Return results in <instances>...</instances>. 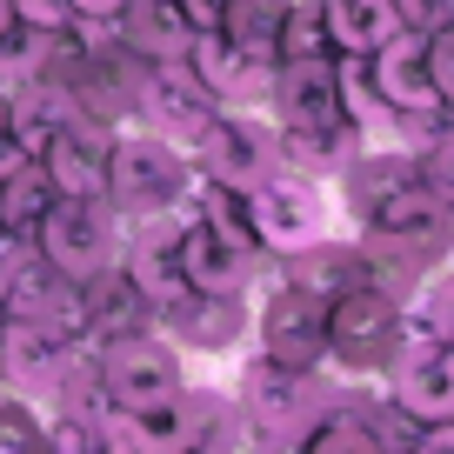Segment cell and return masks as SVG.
Masks as SVG:
<instances>
[{"label": "cell", "instance_id": "ba28073f", "mask_svg": "<svg viewBox=\"0 0 454 454\" xmlns=\"http://www.w3.org/2000/svg\"><path fill=\"white\" fill-rule=\"evenodd\" d=\"M100 381H107L114 408H141V401H160V395H181V355H174L160 334H114L107 361H100Z\"/></svg>", "mask_w": 454, "mask_h": 454}, {"label": "cell", "instance_id": "9c48e42d", "mask_svg": "<svg viewBox=\"0 0 454 454\" xmlns=\"http://www.w3.org/2000/svg\"><path fill=\"white\" fill-rule=\"evenodd\" d=\"M181 60H187V74H194L221 107H254V100H268L274 67H281V60H261V54H247V47H234L221 27L194 34V41L181 47Z\"/></svg>", "mask_w": 454, "mask_h": 454}, {"label": "cell", "instance_id": "d6986e66", "mask_svg": "<svg viewBox=\"0 0 454 454\" xmlns=\"http://www.w3.org/2000/svg\"><path fill=\"white\" fill-rule=\"evenodd\" d=\"M427 74H434V94H441V107H454V27L427 34Z\"/></svg>", "mask_w": 454, "mask_h": 454}, {"label": "cell", "instance_id": "44dd1931", "mask_svg": "<svg viewBox=\"0 0 454 454\" xmlns=\"http://www.w3.org/2000/svg\"><path fill=\"white\" fill-rule=\"evenodd\" d=\"M20 160H34V154H27V141H20V128L7 121V100H0V181H7Z\"/></svg>", "mask_w": 454, "mask_h": 454}, {"label": "cell", "instance_id": "484cf974", "mask_svg": "<svg viewBox=\"0 0 454 454\" xmlns=\"http://www.w3.org/2000/svg\"><path fill=\"white\" fill-rule=\"evenodd\" d=\"M7 20H14V7H7V0H0V27H7Z\"/></svg>", "mask_w": 454, "mask_h": 454}, {"label": "cell", "instance_id": "3957f363", "mask_svg": "<svg viewBox=\"0 0 454 454\" xmlns=\"http://www.w3.org/2000/svg\"><path fill=\"white\" fill-rule=\"evenodd\" d=\"M247 227H254V247H268V254H301V247H314L327 234V200L321 187L308 181V174H261L254 187H247Z\"/></svg>", "mask_w": 454, "mask_h": 454}, {"label": "cell", "instance_id": "8fae6325", "mask_svg": "<svg viewBox=\"0 0 454 454\" xmlns=\"http://www.w3.org/2000/svg\"><path fill=\"white\" fill-rule=\"evenodd\" d=\"M368 60V81L381 87V100L395 114H441V94H434V74H427V34L421 27H395Z\"/></svg>", "mask_w": 454, "mask_h": 454}, {"label": "cell", "instance_id": "2e32d148", "mask_svg": "<svg viewBox=\"0 0 454 454\" xmlns=\"http://www.w3.org/2000/svg\"><path fill=\"white\" fill-rule=\"evenodd\" d=\"M281 27H287V0H227L221 14V34L261 60H281Z\"/></svg>", "mask_w": 454, "mask_h": 454}, {"label": "cell", "instance_id": "ffe728a7", "mask_svg": "<svg viewBox=\"0 0 454 454\" xmlns=\"http://www.w3.org/2000/svg\"><path fill=\"white\" fill-rule=\"evenodd\" d=\"M7 7H14V20H27V27H41V34H67L74 27L67 0H7Z\"/></svg>", "mask_w": 454, "mask_h": 454}, {"label": "cell", "instance_id": "e0dca14e", "mask_svg": "<svg viewBox=\"0 0 454 454\" xmlns=\"http://www.w3.org/2000/svg\"><path fill=\"white\" fill-rule=\"evenodd\" d=\"M47 454H128V441L114 434L100 414H60L47 427Z\"/></svg>", "mask_w": 454, "mask_h": 454}, {"label": "cell", "instance_id": "4316f807", "mask_svg": "<svg viewBox=\"0 0 454 454\" xmlns=\"http://www.w3.org/2000/svg\"><path fill=\"white\" fill-rule=\"evenodd\" d=\"M0 321H7V308H0Z\"/></svg>", "mask_w": 454, "mask_h": 454}, {"label": "cell", "instance_id": "9a60e30c", "mask_svg": "<svg viewBox=\"0 0 454 454\" xmlns=\"http://www.w3.org/2000/svg\"><path fill=\"white\" fill-rule=\"evenodd\" d=\"M395 27V0H321V34L334 54H374Z\"/></svg>", "mask_w": 454, "mask_h": 454}, {"label": "cell", "instance_id": "30bf717a", "mask_svg": "<svg viewBox=\"0 0 454 454\" xmlns=\"http://www.w3.org/2000/svg\"><path fill=\"white\" fill-rule=\"evenodd\" d=\"M67 361H74L67 327L27 321V314H7V321H0V374H7L14 395H54Z\"/></svg>", "mask_w": 454, "mask_h": 454}, {"label": "cell", "instance_id": "7a4b0ae2", "mask_svg": "<svg viewBox=\"0 0 454 454\" xmlns=\"http://www.w3.org/2000/svg\"><path fill=\"white\" fill-rule=\"evenodd\" d=\"M121 227H114L107 200H81V194H54L41 207V261L67 281H100L114 268Z\"/></svg>", "mask_w": 454, "mask_h": 454}, {"label": "cell", "instance_id": "8992f818", "mask_svg": "<svg viewBox=\"0 0 454 454\" xmlns=\"http://www.w3.org/2000/svg\"><path fill=\"white\" fill-rule=\"evenodd\" d=\"M174 254H181V281L200 294H247V281H254V241L194 207H181V247Z\"/></svg>", "mask_w": 454, "mask_h": 454}, {"label": "cell", "instance_id": "52a82bcc", "mask_svg": "<svg viewBox=\"0 0 454 454\" xmlns=\"http://www.w3.org/2000/svg\"><path fill=\"white\" fill-rule=\"evenodd\" d=\"M141 114H147V128H154L160 141H174V147L194 154V141L207 134V121L221 114V100L187 74L181 54H168V60H154V67L141 74Z\"/></svg>", "mask_w": 454, "mask_h": 454}, {"label": "cell", "instance_id": "603a6c76", "mask_svg": "<svg viewBox=\"0 0 454 454\" xmlns=\"http://www.w3.org/2000/svg\"><path fill=\"white\" fill-rule=\"evenodd\" d=\"M414 454H454V421H421Z\"/></svg>", "mask_w": 454, "mask_h": 454}, {"label": "cell", "instance_id": "cb8c5ba5", "mask_svg": "<svg viewBox=\"0 0 454 454\" xmlns=\"http://www.w3.org/2000/svg\"><path fill=\"white\" fill-rule=\"evenodd\" d=\"M67 7H74V20H121L128 0H67Z\"/></svg>", "mask_w": 454, "mask_h": 454}, {"label": "cell", "instance_id": "d4e9b609", "mask_svg": "<svg viewBox=\"0 0 454 454\" xmlns=\"http://www.w3.org/2000/svg\"><path fill=\"white\" fill-rule=\"evenodd\" d=\"M174 454H227V448H221V441H207V434H200V421H194V434H187Z\"/></svg>", "mask_w": 454, "mask_h": 454}, {"label": "cell", "instance_id": "ac0fdd59", "mask_svg": "<svg viewBox=\"0 0 454 454\" xmlns=\"http://www.w3.org/2000/svg\"><path fill=\"white\" fill-rule=\"evenodd\" d=\"M414 181H421L427 194L441 200V207H454V134H448V141H434V147H427V154H421V168H414Z\"/></svg>", "mask_w": 454, "mask_h": 454}, {"label": "cell", "instance_id": "277c9868", "mask_svg": "<svg viewBox=\"0 0 454 454\" xmlns=\"http://www.w3.org/2000/svg\"><path fill=\"white\" fill-rule=\"evenodd\" d=\"M387 387H395V408L414 421H454V348L434 340L427 327H395V348H387Z\"/></svg>", "mask_w": 454, "mask_h": 454}, {"label": "cell", "instance_id": "5bb4252c", "mask_svg": "<svg viewBox=\"0 0 454 454\" xmlns=\"http://www.w3.org/2000/svg\"><path fill=\"white\" fill-rule=\"evenodd\" d=\"M194 421H200V401H187V387L181 395H160V401L107 414V427L128 441V454H174L187 434H194Z\"/></svg>", "mask_w": 454, "mask_h": 454}, {"label": "cell", "instance_id": "6da1fadb", "mask_svg": "<svg viewBox=\"0 0 454 454\" xmlns=\"http://www.w3.org/2000/svg\"><path fill=\"white\" fill-rule=\"evenodd\" d=\"M107 194L128 214H168L194 194L187 181V147L160 141V134H128L107 141Z\"/></svg>", "mask_w": 454, "mask_h": 454}, {"label": "cell", "instance_id": "4fadbf2b", "mask_svg": "<svg viewBox=\"0 0 454 454\" xmlns=\"http://www.w3.org/2000/svg\"><path fill=\"white\" fill-rule=\"evenodd\" d=\"M41 181L54 194H81V200H107V141L87 134L81 121H60L41 141Z\"/></svg>", "mask_w": 454, "mask_h": 454}, {"label": "cell", "instance_id": "7c38bea8", "mask_svg": "<svg viewBox=\"0 0 454 454\" xmlns=\"http://www.w3.org/2000/svg\"><path fill=\"white\" fill-rule=\"evenodd\" d=\"M261 355L281 361V368H301V374H308L314 361L327 355V301L308 294V287L274 294L268 321H261Z\"/></svg>", "mask_w": 454, "mask_h": 454}, {"label": "cell", "instance_id": "7402d4cb", "mask_svg": "<svg viewBox=\"0 0 454 454\" xmlns=\"http://www.w3.org/2000/svg\"><path fill=\"white\" fill-rule=\"evenodd\" d=\"M174 14L187 20V34H207V27H221L227 0H174Z\"/></svg>", "mask_w": 454, "mask_h": 454}, {"label": "cell", "instance_id": "5b68a950", "mask_svg": "<svg viewBox=\"0 0 454 454\" xmlns=\"http://www.w3.org/2000/svg\"><path fill=\"white\" fill-rule=\"evenodd\" d=\"M194 160H200V181H221V187H254L261 174L281 168V134L268 121H254L247 107H221L207 121V134L194 141Z\"/></svg>", "mask_w": 454, "mask_h": 454}]
</instances>
